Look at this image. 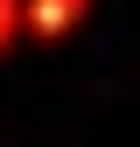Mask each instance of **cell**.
Masks as SVG:
<instances>
[{
	"label": "cell",
	"mask_w": 140,
	"mask_h": 147,
	"mask_svg": "<svg viewBox=\"0 0 140 147\" xmlns=\"http://www.w3.org/2000/svg\"><path fill=\"white\" fill-rule=\"evenodd\" d=\"M21 14H28V28H35V35H63V28L84 14V0H28Z\"/></svg>",
	"instance_id": "obj_1"
}]
</instances>
